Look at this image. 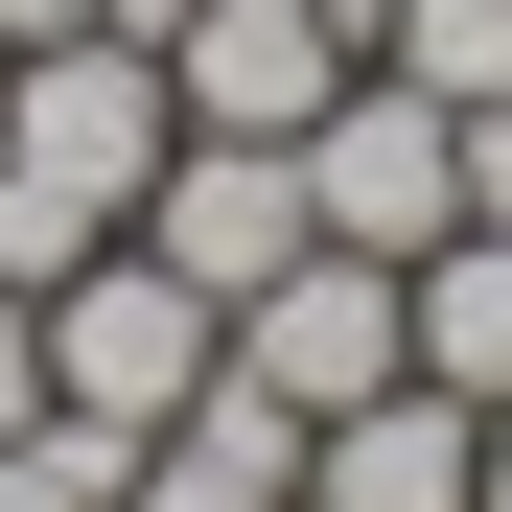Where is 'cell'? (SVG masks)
Returning <instances> with one entry per match:
<instances>
[{"label": "cell", "instance_id": "cell-15", "mask_svg": "<svg viewBox=\"0 0 512 512\" xmlns=\"http://www.w3.org/2000/svg\"><path fill=\"white\" fill-rule=\"evenodd\" d=\"M466 512H512V419H489V466H466Z\"/></svg>", "mask_w": 512, "mask_h": 512}, {"label": "cell", "instance_id": "cell-8", "mask_svg": "<svg viewBox=\"0 0 512 512\" xmlns=\"http://www.w3.org/2000/svg\"><path fill=\"white\" fill-rule=\"evenodd\" d=\"M396 303H419V396L512 419V233H443V256H396Z\"/></svg>", "mask_w": 512, "mask_h": 512}, {"label": "cell", "instance_id": "cell-6", "mask_svg": "<svg viewBox=\"0 0 512 512\" xmlns=\"http://www.w3.org/2000/svg\"><path fill=\"white\" fill-rule=\"evenodd\" d=\"M140 256H163V280H210V303H256V280L303 256V140H163Z\"/></svg>", "mask_w": 512, "mask_h": 512}, {"label": "cell", "instance_id": "cell-14", "mask_svg": "<svg viewBox=\"0 0 512 512\" xmlns=\"http://www.w3.org/2000/svg\"><path fill=\"white\" fill-rule=\"evenodd\" d=\"M94 24H117V47H163V24H187V0H94Z\"/></svg>", "mask_w": 512, "mask_h": 512}, {"label": "cell", "instance_id": "cell-4", "mask_svg": "<svg viewBox=\"0 0 512 512\" xmlns=\"http://www.w3.org/2000/svg\"><path fill=\"white\" fill-rule=\"evenodd\" d=\"M303 233L326 256H443L466 233V117L396 94V70H350V94L303 117Z\"/></svg>", "mask_w": 512, "mask_h": 512}, {"label": "cell", "instance_id": "cell-13", "mask_svg": "<svg viewBox=\"0 0 512 512\" xmlns=\"http://www.w3.org/2000/svg\"><path fill=\"white\" fill-rule=\"evenodd\" d=\"M47 24H94V0H0V47H47Z\"/></svg>", "mask_w": 512, "mask_h": 512}, {"label": "cell", "instance_id": "cell-10", "mask_svg": "<svg viewBox=\"0 0 512 512\" xmlns=\"http://www.w3.org/2000/svg\"><path fill=\"white\" fill-rule=\"evenodd\" d=\"M117 466H140V443H94V419H24V443H0V512H117Z\"/></svg>", "mask_w": 512, "mask_h": 512}, {"label": "cell", "instance_id": "cell-1", "mask_svg": "<svg viewBox=\"0 0 512 512\" xmlns=\"http://www.w3.org/2000/svg\"><path fill=\"white\" fill-rule=\"evenodd\" d=\"M163 140H187V94H163V47L117 24H47V47H0V280H70V256H117L140 187H163Z\"/></svg>", "mask_w": 512, "mask_h": 512}, {"label": "cell", "instance_id": "cell-9", "mask_svg": "<svg viewBox=\"0 0 512 512\" xmlns=\"http://www.w3.org/2000/svg\"><path fill=\"white\" fill-rule=\"evenodd\" d=\"M373 70H396V94H512V0H396V24H373Z\"/></svg>", "mask_w": 512, "mask_h": 512}, {"label": "cell", "instance_id": "cell-2", "mask_svg": "<svg viewBox=\"0 0 512 512\" xmlns=\"http://www.w3.org/2000/svg\"><path fill=\"white\" fill-rule=\"evenodd\" d=\"M210 373H233V303H210V280H163L140 233L47 280V419H94V443H163Z\"/></svg>", "mask_w": 512, "mask_h": 512}, {"label": "cell", "instance_id": "cell-12", "mask_svg": "<svg viewBox=\"0 0 512 512\" xmlns=\"http://www.w3.org/2000/svg\"><path fill=\"white\" fill-rule=\"evenodd\" d=\"M466 233H512V94H466Z\"/></svg>", "mask_w": 512, "mask_h": 512}, {"label": "cell", "instance_id": "cell-3", "mask_svg": "<svg viewBox=\"0 0 512 512\" xmlns=\"http://www.w3.org/2000/svg\"><path fill=\"white\" fill-rule=\"evenodd\" d=\"M396 373H419V303H396V256H326V233H303L280 280L233 303V396H280L303 443H326L350 396H396Z\"/></svg>", "mask_w": 512, "mask_h": 512}, {"label": "cell", "instance_id": "cell-11", "mask_svg": "<svg viewBox=\"0 0 512 512\" xmlns=\"http://www.w3.org/2000/svg\"><path fill=\"white\" fill-rule=\"evenodd\" d=\"M24 419H47V303L0 280V443H24Z\"/></svg>", "mask_w": 512, "mask_h": 512}, {"label": "cell", "instance_id": "cell-7", "mask_svg": "<svg viewBox=\"0 0 512 512\" xmlns=\"http://www.w3.org/2000/svg\"><path fill=\"white\" fill-rule=\"evenodd\" d=\"M466 466H489V419L396 373V396H350V419L303 443V512H466Z\"/></svg>", "mask_w": 512, "mask_h": 512}, {"label": "cell", "instance_id": "cell-5", "mask_svg": "<svg viewBox=\"0 0 512 512\" xmlns=\"http://www.w3.org/2000/svg\"><path fill=\"white\" fill-rule=\"evenodd\" d=\"M350 70H373V47L326 24V0H187V24H163V94H187V140H303Z\"/></svg>", "mask_w": 512, "mask_h": 512}]
</instances>
